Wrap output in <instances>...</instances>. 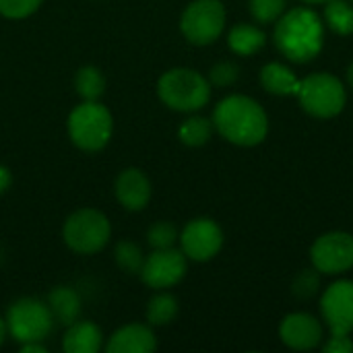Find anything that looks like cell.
<instances>
[{
  "label": "cell",
  "mask_w": 353,
  "mask_h": 353,
  "mask_svg": "<svg viewBox=\"0 0 353 353\" xmlns=\"http://www.w3.org/2000/svg\"><path fill=\"white\" fill-rule=\"evenodd\" d=\"M215 130L230 143L240 147H254L265 141L269 132V118L263 105L248 95H230L215 105Z\"/></svg>",
  "instance_id": "cell-1"
},
{
  "label": "cell",
  "mask_w": 353,
  "mask_h": 353,
  "mask_svg": "<svg viewBox=\"0 0 353 353\" xmlns=\"http://www.w3.org/2000/svg\"><path fill=\"white\" fill-rule=\"evenodd\" d=\"M273 39L279 52L292 62H310L321 54L325 43L323 19L306 6L292 8L277 19Z\"/></svg>",
  "instance_id": "cell-2"
},
{
  "label": "cell",
  "mask_w": 353,
  "mask_h": 353,
  "mask_svg": "<svg viewBox=\"0 0 353 353\" xmlns=\"http://www.w3.org/2000/svg\"><path fill=\"white\" fill-rule=\"evenodd\" d=\"M159 99L176 112H196L211 99V83L192 68H172L157 81Z\"/></svg>",
  "instance_id": "cell-3"
},
{
  "label": "cell",
  "mask_w": 353,
  "mask_h": 353,
  "mask_svg": "<svg viewBox=\"0 0 353 353\" xmlns=\"http://www.w3.org/2000/svg\"><path fill=\"white\" fill-rule=\"evenodd\" d=\"M114 132V118L99 101H83L68 116L70 141L87 153L101 151Z\"/></svg>",
  "instance_id": "cell-4"
},
{
  "label": "cell",
  "mask_w": 353,
  "mask_h": 353,
  "mask_svg": "<svg viewBox=\"0 0 353 353\" xmlns=\"http://www.w3.org/2000/svg\"><path fill=\"white\" fill-rule=\"evenodd\" d=\"M64 244L77 254H95L112 238L110 219L97 209H79L62 225Z\"/></svg>",
  "instance_id": "cell-5"
},
{
  "label": "cell",
  "mask_w": 353,
  "mask_h": 353,
  "mask_svg": "<svg viewBox=\"0 0 353 353\" xmlns=\"http://www.w3.org/2000/svg\"><path fill=\"white\" fill-rule=\"evenodd\" d=\"M8 335L17 343L43 341L54 329V316L50 306L37 298H21L10 304L6 312Z\"/></svg>",
  "instance_id": "cell-6"
},
{
  "label": "cell",
  "mask_w": 353,
  "mask_h": 353,
  "mask_svg": "<svg viewBox=\"0 0 353 353\" xmlns=\"http://www.w3.org/2000/svg\"><path fill=\"white\" fill-rule=\"evenodd\" d=\"M300 105L314 118H333L343 112L347 93L343 83L329 72L306 77L298 91Z\"/></svg>",
  "instance_id": "cell-7"
},
{
  "label": "cell",
  "mask_w": 353,
  "mask_h": 353,
  "mask_svg": "<svg viewBox=\"0 0 353 353\" xmlns=\"http://www.w3.org/2000/svg\"><path fill=\"white\" fill-rule=\"evenodd\" d=\"M225 27V6L221 0H194L180 19L184 37L194 46H209L219 39Z\"/></svg>",
  "instance_id": "cell-8"
},
{
  "label": "cell",
  "mask_w": 353,
  "mask_h": 353,
  "mask_svg": "<svg viewBox=\"0 0 353 353\" xmlns=\"http://www.w3.org/2000/svg\"><path fill=\"white\" fill-rule=\"evenodd\" d=\"M314 269L325 275L345 273L353 267V236L347 232H329L321 236L310 250Z\"/></svg>",
  "instance_id": "cell-9"
},
{
  "label": "cell",
  "mask_w": 353,
  "mask_h": 353,
  "mask_svg": "<svg viewBox=\"0 0 353 353\" xmlns=\"http://www.w3.org/2000/svg\"><path fill=\"white\" fill-rule=\"evenodd\" d=\"M186 275V254L182 250L159 248L153 250L141 269V279L145 285L153 290H168L182 281Z\"/></svg>",
  "instance_id": "cell-10"
},
{
  "label": "cell",
  "mask_w": 353,
  "mask_h": 353,
  "mask_svg": "<svg viewBox=\"0 0 353 353\" xmlns=\"http://www.w3.org/2000/svg\"><path fill=\"white\" fill-rule=\"evenodd\" d=\"M180 244H182V252L186 254V259L205 263L219 254L223 246V232L213 219L199 217V219H192L182 230Z\"/></svg>",
  "instance_id": "cell-11"
},
{
  "label": "cell",
  "mask_w": 353,
  "mask_h": 353,
  "mask_svg": "<svg viewBox=\"0 0 353 353\" xmlns=\"http://www.w3.org/2000/svg\"><path fill=\"white\" fill-rule=\"evenodd\" d=\"M323 319L331 335H350L353 331V281H337L327 288L321 302Z\"/></svg>",
  "instance_id": "cell-12"
},
{
  "label": "cell",
  "mask_w": 353,
  "mask_h": 353,
  "mask_svg": "<svg viewBox=\"0 0 353 353\" xmlns=\"http://www.w3.org/2000/svg\"><path fill=\"white\" fill-rule=\"evenodd\" d=\"M279 337L288 347L298 352H308L323 341V325L312 314L294 312L283 319L279 327Z\"/></svg>",
  "instance_id": "cell-13"
},
{
  "label": "cell",
  "mask_w": 353,
  "mask_h": 353,
  "mask_svg": "<svg viewBox=\"0 0 353 353\" xmlns=\"http://www.w3.org/2000/svg\"><path fill=\"white\" fill-rule=\"evenodd\" d=\"M118 203L126 211H143L151 201V180L139 168H126L120 172L114 184Z\"/></svg>",
  "instance_id": "cell-14"
},
{
  "label": "cell",
  "mask_w": 353,
  "mask_h": 353,
  "mask_svg": "<svg viewBox=\"0 0 353 353\" xmlns=\"http://www.w3.org/2000/svg\"><path fill=\"white\" fill-rule=\"evenodd\" d=\"M155 350H157V339L149 329V325H137V323L118 329L105 345L108 353H153Z\"/></svg>",
  "instance_id": "cell-15"
},
{
  "label": "cell",
  "mask_w": 353,
  "mask_h": 353,
  "mask_svg": "<svg viewBox=\"0 0 353 353\" xmlns=\"http://www.w3.org/2000/svg\"><path fill=\"white\" fill-rule=\"evenodd\" d=\"M101 329L89 321H77L66 327L62 350L66 353H97L101 350Z\"/></svg>",
  "instance_id": "cell-16"
},
{
  "label": "cell",
  "mask_w": 353,
  "mask_h": 353,
  "mask_svg": "<svg viewBox=\"0 0 353 353\" xmlns=\"http://www.w3.org/2000/svg\"><path fill=\"white\" fill-rule=\"evenodd\" d=\"M261 83L269 93L279 95V97H288V95L298 97V91H300V85H302V81L296 77V72L290 66L279 64V62H269V64L263 66Z\"/></svg>",
  "instance_id": "cell-17"
},
{
  "label": "cell",
  "mask_w": 353,
  "mask_h": 353,
  "mask_svg": "<svg viewBox=\"0 0 353 353\" xmlns=\"http://www.w3.org/2000/svg\"><path fill=\"white\" fill-rule=\"evenodd\" d=\"M46 304L50 306V312H52L54 321L60 323V325H64V327L77 323L79 316H81V308H83L81 296L72 288H66V285L54 288L50 292Z\"/></svg>",
  "instance_id": "cell-18"
},
{
  "label": "cell",
  "mask_w": 353,
  "mask_h": 353,
  "mask_svg": "<svg viewBox=\"0 0 353 353\" xmlns=\"http://www.w3.org/2000/svg\"><path fill=\"white\" fill-rule=\"evenodd\" d=\"M267 43V35L261 27L250 23H238L228 33V46L238 56H252Z\"/></svg>",
  "instance_id": "cell-19"
},
{
  "label": "cell",
  "mask_w": 353,
  "mask_h": 353,
  "mask_svg": "<svg viewBox=\"0 0 353 353\" xmlns=\"http://www.w3.org/2000/svg\"><path fill=\"white\" fill-rule=\"evenodd\" d=\"M74 89L83 101H97L105 91V77L97 66H83L77 70Z\"/></svg>",
  "instance_id": "cell-20"
},
{
  "label": "cell",
  "mask_w": 353,
  "mask_h": 353,
  "mask_svg": "<svg viewBox=\"0 0 353 353\" xmlns=\"http://www.w3.org/2000/svg\"><path fill=\"white\" fill-rule=\"evenodd\" d=\"M325 23L337 35L353 33V4L347 0H327Z\"/></svg>",
  "instance_id": "cell-21"
},
{
  "label": "cell",
  "mask_w": 353,
  "mask_h": 353,
  "mask_svg": "<svg viewBox=\"0 0 353 353\" xmlns=\"http://www.w3.org/2000/svg\"><path fill=\"white\" fill-rule=\"evenodd\" d=\"M213 130H215L213 120L203 118V116H192L184 120L182 126L178 128V139L186 147H203L205 143H209Z\"/></svg>",
  "instance_id": "cell-22"
},
{
  "label": "cell",
  "mask_w": 353,
  "mask_h": 353,
  "mask_svg": "<svg viewBox=\"0 0 353 353\" xmlns=\"http://www.w3.org/2000/svg\"><path fill=\"white\" fill-rule=\"evenodd\" d=\"M147 321L149 325L153 327H163V325H170L176 316H178V300L163 292V294H157L149 300L147 304Z\"/></svg>",
  "instance_id": "cell-23"
},
{
  "label": "cell",
  "mask_w": 353,
  "mask_h": 353,
  "mask_svg": "<svg viewBox=\"0 0 353 353\" xmlns=\"http://www.w3.org/2000/svg\"><path fill=\"white\" fill-rule=\"evenodd\" d=\"M145 254L139 244L122 240L114 248V261L126 275H141V269L145 265Z\"/></svg>",
  "instance_id": "cell-24"
},
{
  "label": "cell",
  "mask_w": 353,
  "mask_h": 353,
  "mask_svg": "<svg viewBox=\"0 0 353 353\" xmlns=\"http://www.w3.org/2000/svg\"><path fill=\"white\" fill-rule=\"evenodd\" d=\"M176 240H180V236H178L176 225L170 223V221H157L147 232V242L153 246V250L172 248L176 244Z\"/></svg>",
  "instance_id": "cell-25"
},
{
  "label": "cell",
  "mask_w": 353,
  "mask_h": 353,
  "mask_svg": "<svg viewBox=\"0 0 353 353\" xmlns=\"http://www.w3.org/2000/svg\"><path fill=\"white\" fill-rule=\"evenodd\" d=\"M321 288V271L319 269H304L292 285V292L298 300H310Z\"/></svg>",
  "instance_id": "cell-26"
},
{
  "label": "cell",
  "mask_w": 353,
  "mask_h": 353,
  "mask_svg": "<svg viewBox=\"0 0 353 353\" xmlns=\"http://www.w3.org/2000/svg\"><path fill=\"white\" fill-rule=\"evenodd\" d=\"M248 4L259 23H273L283 14L288 0H248Z\"/></svg>",
  "instance_id": "cell-27"
},
{
  "label": "cell",
  "mask_w": 353,
  "mask_h": 353,
  "mask_svg": "<svg viewBox=\"0 0 353 353\" xmlns=\"http://www.w3.org/2000/svg\"><path fill=\"white\" fill-rule=\"evenodd\" d=\"M240 79V66L236 62L223 60L209 70V83L215 87H230Z\"/></svg>",
  "instance_id": "cell-28"
},
{
  "label": "cell",
  "mask_w": 353,
  "mask_h": 353,
  "mask_svg": "<svg viewBox=\"0 0 353 353\" xmlns=\"http://www.w3.org/2000/svg\"><path fill=\"white\" fill-rule=\"evenodd\" d=\"M43 0H0V14L6 19H25L33 14Z\"/></svg>",
  "instance_id": "cell-29"
},
{
  "label": "cell",
  "mask_w": 353,
  "mask_h": 353,
  "mask_svg": "<svg viewBox=\"0 0 353 353\" xmlns=\"http://www.w3.org/2000/svg\"><path fill=\"white\" fill-rule=\"evenodd\" d=\"M327 353H352L353 341L350 335H331V339L325 343Z\"/></svg>",
  "instance_id": "cell-30"
},
{
  "label": "cell",
  "mask_w": 353,
  "mask_h": 353,
  "mask_svg": "<svg viewBox=\"0 0 353 353\" xmlns=\"http://www.w3.org/2000/svg\"><path fill=\"white\" fill-rule=\"evenodd\" d=\"M10 184H12V174H10V170L4 168V165H0V194H4V192L10 188Z\"/></svg>",
  "instance_id": "cell-31"
},
{
  "label": "cell",
  "mask_w": 353,
  "mask_h": 353,
  "mask_svg": "<svg viewBox=\"0 0 353 353\" xmlns=\"http://www.w3.org/2000/svg\"><path fill=\"white\" fill-rule=\"evenodd\" d=\"M21 353H46V347L41 345V341L21 343Z\"/></svg>",
  "instance_id": "cell-32"
},
{
  "label": "cell",
  "mask_w": 353,
  "mask_h": 353,
  "mask_svg": "<svg viewBox=\"0 0 353 353\" xmlns=\"http://www.w3.org/2000/svg\"><path fill=\"white\" fill-rule=\"evenodd\" d=\"M6 335H8V329H6V321H4V319H0V345L4 343Z\"/></svg>",
  "instance_id": "cell-33"
},
{
  "label": "cell",
  "mask_w": 353,
  "mask_h": 353,
  "mask_svg": "<svg viewBox=\"0 0 353 353\" xmlns=\"http://www.w3.org/2000/svg\"><path fill=\"white\" fill-rule=\"evenodd\" d=\"M347 81H350V85H352L353 89V62L350 64V68H347Z\"/></svg>",
  "instance_id": "cell-34"
},
{
  "label": "cell",
  "mask_w": 353,
  "mask_h": 353,
  "mask_svg": "<svg viewBox=\"0 0 353 353\" xmlns=\"http://www.w3.org/2000/svg\"><path fill=\"white\" fill-rule=\"evenodd\" d=\"M304 2H310V4H319V2H327V0H304Z\"/></svg>",
  "instance_id": "cell-35"
},
{
  "label": "cell",
  "mask_w": 353,
  "mask_h": 353,
  "mask_svg": "<svg viewBox=\"0 0 353 353\" xmlns=\"http://www.w3.org/2000/svg\"><path fill=\"white\" fill-rule=\"evenodd\" d=\"M0 261H2V250H0Z\"/></svg>",
  "instance_id": "cell-36"
},
{
  "label": "cell",
  "mask_w": 353,
  "mask_h": 353,
  "mask_svg": "<svg viewBox=\"0 0 353 353\" xmlns=\"http://www.w3.org/2000/svg\"><path fill=\"white\" fill-rule=\"evenodd\" d=\"M352 2H353V0H352Z\"/></svg>",
  "instance_id": "cell-37"
}]
</instances>
